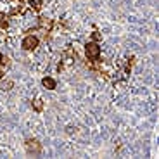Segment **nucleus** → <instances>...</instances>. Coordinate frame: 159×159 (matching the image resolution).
<instances>
[{"label": "nucleus", "mask_w": 159, "mask_h": 159, "mask_svg": "<svg viewBox=\"0 0 159 159\" xmlns=\"http://www.w3.org/2000/svg\"><path fill=\"white\" fill-rule=\"evenodd\" d=\"M85 56L90 62H97L100 59V47L97 42H88L85 45Z\"/></svg>", "instance_id": "obj_1"}, {"label": "nucleus", "mask_w": 159, "mask_h": 159, "mask_svg": "<svg viewBox=\"0 0 159 159\" xmlns=\"http://www.w3.org/2000/svg\"><path fill=\"white\" fill-rule=\"evenodd\" d=\"M36 28L43 31V38L45 40H50V33H52V28H54V21L50 17H45V16H40L38 17V24Z\"/></svg>", "instance_id": "obj_2"}, {"label": "nucleus", "mask_w": 159, "mask_h": 159, "mask_svg": "<svg viewBox=\"0 0 159 159\" xmlns=\"http://www.w3.org/2000/svg\"><path fill=\"white\" fill-rule=\"evenodd\" d=\"M24 149H26V152H28L30 156H40L43 147H42V143L36 139H28L24 142Z\"/></svg>", "instance_id": "obj_3"}, {"label": "nucleus", "mask_w": 159, "mask_h": 159, "mask_svg": "<svg viewBox=\"0 0 159 159\" xmlns=\"http://www.w3.org/2000/svg\"><path fill=\"white\" fill-rule=\"evenodd\" d=\"M38 43H40V40H38V36H36V35H26L23 38L21 47H23L26 52H33V50H36Z\"/></svg>", "instance_id": "obj_4"}, {"label": "nucleus", "mask_w": 159, "mask_h": 159, "mask_svg": "<svg viewBox=\"0 0 159 159\" xmlns=\"http://www.w3.org/2000/svg\"><path fill=\"white\" fill-rule=\"evenodd\" d=\"M42 85H43L47 90H56L57 88V81L54 78H50V76H45V78H42Z\"/></svg>", "instance_id": "obj_5"}, {"label": "nucleus", "mask_w": 159, "mask_h": 159, "mask_svg": "<svg viewBox=\"0 0 159 159\" xmlns=\"http://www.w3.org/2000/svg\"><path fill=\"white\" fill-rule=\"evenodd\" d=\"M26 12V7H24V2H17V5L11 9V14L12 16H17V14H24Z\"/></svg>", "instance_id": "obj_6"}, {"label": "nucleus", "mask_w": 159, "mask_h": 159, "mask_svg": "<svg viewBox=\"0 0 159 159\" xmlns=\"http://www.w3.org/2000/svg\"><path fill=\"white\" fill-rule=\"evenodd\" d=\"M43 7V0H30V9L33 12H40Z\"/></svg>", "instance_id": "obj_7"}, {"label": "nucleus", "mask_w": 159, "mask_h": 159, "mask_svg": "<svg viewBox=\"0 0 159 159\" xmlns=\"http://www.w3.org/2000/svg\"><path fill=\"white\" fill-rule=\"evenodd\" d=\"M12 87H14V81H12V80H4L2 78V81H0V90L9 92V90H12Z\"/></svg>", "instance_id": "obj_8"}, {"label": "nucleus", "mask_w": 159, "mask_h": 159, "mask_svg": "<svg viewBox=\"0 0 159 159\" xmlns=\"http://www.w3.org/2000/svg\"><path fill=\"white\" fill-rule=\"evenodd\" d=\"M9 28V16L5 12H0V30H7Z\"/></svg>", "instance_id": "obj_9"}, {"label": "nucleus", "mask_w": 159, "mask_h": 159, "mask_svg": "<svg viewBox=\"0 0 159 159\" xmlns=\"http://www.w3.org/2000/svg\"><path fill=\"white\" fill-rule=\"evenodd\" d=\"M31 106H33V111H35V112H42V111H43V100H42V99L33 100Z\"/></svg>", "instance_id": "obj_10"}, {"label": "nucleus", "mask_w": 159, "mask_h": 159, "mask_svg": "<svg viewBox=\"0 0 159 159\" xmlns=\"http://www.w3.org/2000/svg\"><path fill=\"white\" fill-rule=\"evenodd\" d=\"M133 62H135V57H133V56H131V57H128V59H126V64H125V73H126V75H130Z\"/></svg>", "instance_id": "obj_11"}, {"label": "nucleus", "mask_w": 159, "mask_h": 159, "mask_svg": "<svg viewBox=\"0 0 159 159\" xmlns=\"http://www.w3.org/2000/svg\"><path fill=\"white\" fill-rule=\"evenodd\" d=\"M102 40V35H100L99 31H93L92 33V42H100Z\"/></svg>", "instance_id": "obj_12"}, {"label": "nucleus", "mask_w": 159, "mask_h": 159, "mask_svg": "<svg viewBox=\"0 0 159 159\" xmlns=\"http://www.w3.org/2000/svg\"><path fill=\"white\" fill-rule=\"evenodd\" d=\"M2 56H4V54H0V61H2Z\"/></svg>", "instance_id": "obj_13"}, {"label": "nucleus", "mask_w": 159, "mask_h": 159, "mask_svg": "<svg viewBox=\"0 0 159 159\" xmlns=\"http://www.w3.org/2000/svg\"><path fill=\"white\" fill-rule=\"evenodd\" d=\"M16 2H24V0H16Z\"/></svg>", "instance_id": "obj_14"}]
</instances>
